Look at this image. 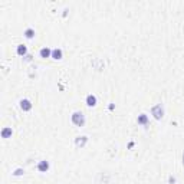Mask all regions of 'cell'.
<instances>
[{"instance_id": "cell-1", "label": "cell", "mask_w": 184, "mask_h": 184, "mask_svg": "<svg viewBox=\"0 0 184 184\" xmlns=\"http://www.w3.org/2000/svg\"><path fill=\"white\" fill-rule=\"evenodd\" d=\"M85 115L81 112V111H76V112L72 114V122L75 124L76 127H84L85 125Z\"/></svg>"}, {"instance_id": "cell-2", "label": "cell", "mask_w": 184, "mask_h": 184, "mask_svg": "<svg viewBox=\"0 0 184 184\" xmlns=\"http://www.w3.org/2000/svg\"><path fill=\"white\" fill-rule=\"evenodd\" d=\"M151 114H152V117L156 119H161L163 117H164V109H163V107H161V104H157L154 105L151 108Z\"/></svg>"}, {"instance_id": "cell-3", "label": "cell", "mask_w": 184, "mask_h": 184, "mask_svg": "<svg viewBox=\"0 0 184 184\" xmlns=\"http://www.w3.org/2000/svg\"><path fill=\"white\" fill-rule=\"evenodd\" d=\"M86 142H88V137H86V135H81V137H76L75 138V145L78 147V148L85 147Z\"/></svg>"}, {"instance_id": "cell-4", "label": "cell", "mask_w": 184, "mask_h": 184, "mask_svg": "<svg viewBox=\"0 0 184 184\" xmlns=\"http://www.w3.org/2000/svg\"><path fill=\"white\" fill-rule=\"evenodd\" d=\"M39 55H40V58H43V59H46V58H52V49L45 46L39 51Z\"/></svg>"}, {"instance_id": "cell-5", "label": "cell", "mask_w": 184, "mask_h": 184, "mask_svg": "<svg viewBox=\"0 0 184 184\" xmlns=\"http://www.w3.org/2000/svg\"><path fill=\"white\" fill-rule=\"evenodd\" d=\"M20 108H22V111H30L32 109V102L28 98L20 99Z\"/></svg>"}, {"instance_id": "cell-6", "label": "cell", "mask_w": 184, "mask_h": 184, "mask_svg": "<svg viewBox=\"0 0 184 184\" xmlns=\"http://www.w3.org/2000/svg\"><path fill=\"white\" fill-rule=\"evenodd\" d=\"M38 170L40 171V173H46V171L49 170V161H46V160L39 161V164H38Z\"/></svg>"}, {"instance_id": "cell-7", "label": "cell", "mask_w": 184, "mask_h": 184, "mask_svg": "<svg viewBox=\"0 0 184 184\" xmlns=\"http://www.w3.org/2000/svg\"><path fill=\"white\" fill-rule=\"evenodd\" d=\"M62 56H63V52H62V49L56 47V49H52V58L55 61H61Z\"/></svg>"}, {"instance_id": "cell-8", "label": "cell", "mask_w": 184, "mask_h": 184, "mask_svg": "<svg viewBox=\"0 0 184 184\" xmlns=\"http://www.w3.org/2000/svg\"><path fill=\"white\" fill-rule=\"evenodd\" d=\"M86 105H88V107H95V105H96V96L92 94L88 95V96H86Z\"/></svg>"}, {"instance_id": "cell-9", "label": "cell", "mask_w": 184, "mask_h": 184, "mask_svg": "<svg viewBox=\"0 0 184 184\" xmlns=\"http://www.w3.org/2000/svg\"><path fill=\"white\" fill-rule=\"evenodd\" d=\"M2 138H10L12 137V134H13V131H12V128L10 127H5L3 130H2Z\"/></svg>"}, {"instance_id": "cell-10", "label": "cell", "mask_w": 184, "mask_h": 184, "mask_svg": "<svg viewBox=\"0 0 184 184\" xmlns=\"http://www.w3.org/2000/svg\"><path fill=\"white\" fill-rule=\"evenodd\" d=\"M16 52H17V55H19V56H24V55L28 53V47L20 43V45H17V47H16Z\"/></svg>"}, {"instance_id": "cell-11", "label": "cell", "mask_w": 184, "mask_h": 184, "mask_svg": "<svg viewBox=\"0 0 184 184\" xmlns=\"http://www.w3.org/2000/svg\"><path fill=\"white\" fill-rule=\"evenodd\" d=\"M137 122L140 124V125H147V124H148V115H145V114H141V115H138Z\"/></svg>"}, {"instance_id": "cell-12", "label": "cell", "mask_w": 184, "mask_h": 184, "mask_svg": "<svg viewBox=\"0 0 184 184\" xmlns=\"http://www.w3.org/2000/svg\"><path fill=\"white\" fill-rule=\"evenodd\" d=\"M23 35H24V38L32 39V38H35V30H33L32 28H28V29H26V30L23 32Z\"/></svg>"}, {"instance_id": "cell-13", "label": "cell", "mask_w": 184, "mask_h": 184, "mask_svg": "<svg viewBox=\"0 0 184 184\" xmlns=\"http://www.w3.org/2000/svg\"><path fill=\"white\" fill-rule=\"evenodd\" d=\"M23 173H24V171L22 170V168H17V170L14 171L13 174H14V175H22V174H23Z\"/></svg>"}, {"instance_id": "cell-14", "label": "cell", "mask_w": 184, "mask_h": 184, "mask_svg": "<svg viewBox=\"0 0 184 184\" xmlns=\"http://www.w3.org/2000/svg\"><path fill=\"white\" fill-rule=\"evenodd\" d=\"M183 164H184V152H183Z\"/></svg>"}]
</instances>
